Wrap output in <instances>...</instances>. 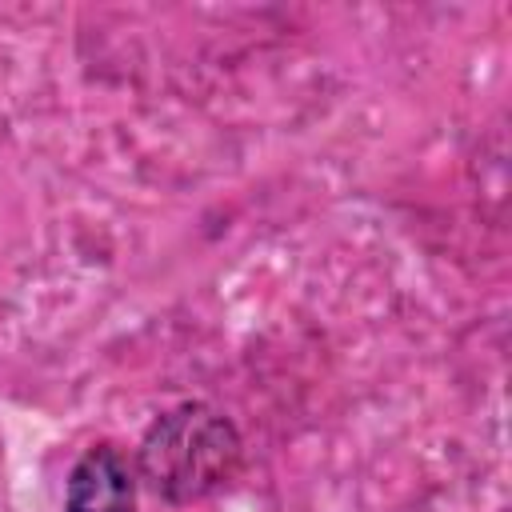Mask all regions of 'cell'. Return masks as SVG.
<instances>
[{"instance_id":"6da1fadb","label":"cell","mask_w":512,"mask_h":512,"mask_svg":"<svg viewBox=\"0 0 512 512\" xmlns=\"http://www.w3.org/2000/svg\"><path fill=\"white\" fill-rule=\"evenodd\" d=\"M244 444L236 424L200 400L156 416L136 448V476L168 504H192L220 492L240 468Z\"/></svg>"},{"instance_id":"7a4b0ae2","label":"cell","mask_w":512,"mask_h":512,"mask_svg":"<svg viewBox=\"0 0 512 512\" xmlns=\"http://www.w3.org/2000/svg\"><path fill=\"white\" fill-rule=\"evenodd\" d=\"M136 460L116 444H92L68 472L64 512H136Z\"/></svg>"}]
</instances>
